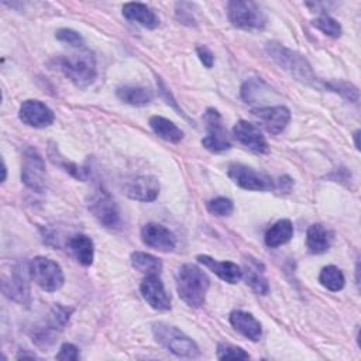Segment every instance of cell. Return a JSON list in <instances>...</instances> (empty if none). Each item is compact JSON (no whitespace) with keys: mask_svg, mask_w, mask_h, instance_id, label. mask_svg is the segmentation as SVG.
Wrapping results in <instances>:
<instances>
[{"mask_svg":"<svg viewBox=\"0 0 361 361\" xmlns=\"http://www.w3.org/2000/svg\"><path fill=\"white\" fill-rule=\"evenodd\" d=\"M72 309L65 307L62 305H55L45 323L42 326H38L35 331L32 333V341L39 347H49L55 343L56 336L65 329V326L69 323Z\"/></svg>","mask_w":361,"mask_h":361,"instance_id":"obj_8","label":"cell"},{"mask_svg":"<svg viewBox=\"0 0 361 361\" xmlns=\"http://www.w3.org/2000/svg\"><path fill=\"white\" fill-rule=\"evenodd\" d=\"M127 197L138 202H154L159 195V182L155 176L141 175L127 180L123 186Z\"/></svg>","mask_w":361,"mask_h":361,"instance_id":"obj_15","label":"cell"},{"mask_svg":"<svg viewBox=\"0 0 361 361\" xmlns=\"http://www.w3.org/2000/svg\"><path fill=\"white\" fill-rule=\"evenodd\" d=\"M1 290L6 298L18 305L28 306L31 303V292L27 276L18 267L14 268L8 276L3 278Z\"/></svg>","mask_w":361,"mask_h":361,"instance_id":"obj_16","label":"cell"},{"mask_svg":"<svg viewBox=\"0 0 361 361\" xmlns=\"http://www.w3.org/2000/svg\"><path fill=\"white\" fill-rule=\"evenodd\" d=\"M68 248L75 259L85 265L90 267L94 259V244L93 240L85 234H75L68 241Z\"/></svg>","mask_w":361,"mask_h":361,"instance_id":"obj_22","label":"cell"},{"mask_svg":"<svg viewBox=\"0 0 361 361\" xmlns=\"http://www.w3.org/2000/svg\"><path fill=\"white\" fill-rule=\"evenodd\" d=\"M293 237V226L289 219H281L274 223L265 233L264 241L269 248L286 244Z\"/></svg>","mask_w":361,"mask_h":361,"instance_id":"obj_24","label":"cell"},{"mask_svg":"<svg viewBox=\"0 0 361 361\" xmlns=\"http://www.w3.org/2000/svg\"><path fill=\"white\" fill-rule=\"evenodd\" d=\"M123 16L133 23H137L138 25L154 30L159 25V17L155 14L154 10H151L147 4L138 3V1H131L126 3L121 8Z\"/></svg>","mask_w":361,"mask_h":361,"instance_id":"obj_20","label":"cell"},{"mask_svg":"<svg viewBox=\"0 0 361 361\" xmlns=\"http://www.w3.org/2000/svg\"><path fill=\"white\" fill-rule=\"evenodd\" d=\"M55 38L63 44H68L71 47H75V48H82L83 44H85V39L83 37L72 30V28H59L56 32H55Z\"/></svg>","mask_w":361,"mask_h":361,"instance_id":"obj_35","label":"cell"},{"mask_svg":"<svg viewBox=\"0 0 361 361\" xmlns=\"http://www.w3.org/2000/svg\"><path fill=\"white\" fill-rule=\"evenodd\" d=\"M353 137H354V144H355V148H357V149H360V142H358V137H360V130L354 131Z\"/></svg>","mask_w":361,"mask_h":361,"instance_id":"obj_40","label":"cell"},{"mask_svg":"<svg viewBox=\"0 0 361 361\" xmlns=\"http://www.w3.org/2000/svg\"><path fill=\"white\" fill-rule=\"evenodd\" d=\"M267 52L281 69L288 72L296 80L313 87L320 86V80L316 78L310 63L299 52L275 41L267 44Z\"/></svg>","mask_w":361,"mask_h":361,"instance_id":"obj_1","label":"cell"},{"mask_svg":"<svg viewBox=\"0 0 361 361\" xmlns=\"http://www.w3.org/2000/svg\"><path fill=\"white\" fill-rule=\"evenodd\" d=\"M141 241L147 247L161 252H169L176 247L175 234L158 223H147L141 228Z\"/></svg>","mask_w":361,"mask_h":361,"instance_id":"obj_14","label":"cell"},{"mask_svg":"<svg viewBox=\"0 0 361 361\" xmlns=\"http://www.w3.org/2000/svg\"><path fill=\"white\" fill-rule=\"evenodd\" d=\"M269 134L282 133L290 121V111L285 106H265L252 110Z\"/></svg>","mask_w":361,"mask_h":361,"instance_id":"obj_18","label":"cell"},{"mask_svg":"<svg viewBox=\"0 0 361 361\" xmlns=\"http://www.w3.org/2000/svg\"><path fill=\"white\" fill-rule=\"evenodd\" d=\"M196 259L199 264L210 269L214 275L227 283H237L243 278V269L231 261H217L216 258L206 254L197 255Z\"/></svg>","mask_w":361,"mask_h":361,"instance_id":"obj_19","label":"cell"},{"mask_svg":"<svg viewBox=\"0 0 361 361\" xmlns=\"http://www.w3.org/2000/svg\"><path fill=\"white\" fill-rule=\"evenodd\" d=\"M89 210L94 216V219L107 228H116L121 223L120 210L116 200L107 190L102 188H97L90 195Z\"/></svg>","mask_w":361,"mask_h":361,"instance_id":"obj_10","label":"cell"},{"mask_svg":"<svg viewBox=\"0 0 361 361\" xmlns=\"http://www.w3.org/2000/svg\"><path fill=\"white\" fill-rule=\"evenodd\" d=\"M55 357L61 361H76L79 360V348L72 343H63Z\"/></svg>","mask_w":361,"mask_h":361,"instance_id":"obj_37","label":"cell"},{"mask_svg":"<svg viewBox=\"0 0 361 361\" xmlns=\"http://www.w3.org/2000/svg\"><path fill=\"white\" fill-rule=\"evenodd\" d=\"M149 127L162 140L168 142H179L183 138V131L171 120L162 116H152L149 118Z\"/></svg>","mask_w":361,"mask_h":361,"instance_id":"obj_27","label":"cell"},{"mask_svg":"<svg viewBox=\"0 0 361 361\" xmlns=\"http://www.w3.org/2000/svg\"><path fill=\"white\" fill-rule=\"evenodd\" d=\"M319 282L326 289H329L331 292H338L344 288L345 278L340 268H337L336 265H327V267L322 268V271L319 274Z\"/></svg>","mask_w":361,"mask_h":361,"instance_id":"obj_29","label":"cell"},{"mask_svg":"<svg viewBox=\"0 0 361 361\" xmlns=\"http://www.w3.org/2000/svg\"><path fill=\"white\" fill-rule=\"evenodd\" d=\"M196 54L199 61L203 63V66H206L207 69H210L214 63V54L206 47V45H200L196 48Z\"/></svg>","mask_w":361,"mask_h":361,"instance_id":"obj_38","label":"cell"},{"mask_svg":"<svg viewBox=\"0 0 361 361\" xmlns=\"http://www.w3.org/2000/svg\"><path fill=\"white\" fill-rule=\"evenodd\" d=\"M230 323L235 331L251 341H258L262 334L261 323L248 312L233 310L230 313Z\"/></svg>","mask_w":361,"mask_h":361,"instance_id":"obj_21","label":"cell"},{"mask_svg":"<svg viewBox=\"0 0 361 361\" xmlns=\"http://www.w3.org/2000/svg\"><path fill=\"white\" fill-rule=\"evenodd\" d=\"M210 281L195 264H183L176 272V290L179 298L190 307H200L206 300Z\"/></svg>","mask_w":361,"mask_h":361,"instance_id":"obj_2","label":"cell"},{"mask_svg":"<svg viewBox=\"0 0 361 361\" xmlns=\"http://www.w3.org/2000/svg\"><path fill=\"white\" fill-rule=\"evenodd\" d=\"M233 135L240 144L255 154H267L269 151V145L261 130L251 121H237L233 127Z\"/></svg>","mask_w":361,"mask_h":361,"instance_id":"obj_13","label":"cell"},{"mask_svg":"<svg viewBox=\"0 0 361 361\" xmlns=\"http://www.w3.org/2000/svg\"><path fill=\"white\" fill-rule=\"evenodd\" d=\"M7 168H6V164L3 162V179H1V182H4L6 180V176H7V171H6Z\"/></svg>","mask_w":361,"mask_h":361,"instance_id":"obj_41","label":"cell"},{"mask_svg":"<svg viewBox=\"0 0 361 361\" xmlns=\"http://www.w3.org/2000/svg\"><path fill=\"white\" fill-rule=\"evenodd\" d=\"M59 69L62 73L78 87L85 89L90 86L97 75L96 59L87 49L75 52L71 55L61 56L58 59Z\"/></svg>","mask_w":361,"mask_h":361,"instance_id":"obj_3","label":"cell"},{"mask_svg":"<svg viewBox=\"0 0 361 361\" xmlns=\"http://www.w3.org/2000/svg\"><path fill=\"white\" fill-rule=\"evenodd\" d=\"M324 87L327 90H331V92H336V93L341 94L348 102L355 103L358 100V89L353 83H350V82L331 80V82H326Z\"/></svg>","mask_w":361,"mask_h":361,"instance_id":"obj_32","label":"cell"},{"mask_svg":"<svg viewBox=\"0 0 361 361\" xmlns=\"http://www.w3.org/2000/svg\"><path fill=\"white\" fill-rule=\"evenodd\" d=\"M175 7H176V8H175L176 18H178L182 24L189 25V27H192V25L196 24V20H195V17H193V13L190 11V7H192L190 3H185V1L176 3Z\"/></svg>","mask_w":361,"mask_h":361,"instance_id":"obj_36","label":"cell"},{"mask_svg":"<svg viewBox=\"0 0 361 361\" xmlns=\"http://www.w3.org/2000/svg\"><path fill=\"white\" fill-rule=\"evenodd\" d=\"M203 121L206 124V135L202 138V145L210 152H223L231 148V141L220 113L209 107L203 114Z\"/></svg>","mask_w":361,"mask_h":361,"instance_id":"obj_9","label":"cell"},{"mask_svg":"<svg viewBox=\"0 0 361 361\" xmlns=\"http://www.w3.org/2000/svg\"><path fill=\"white\" fill-rule=\"evenodd\" d=\"M21 180L34 192H44L47 188V168L42 155L34 148L27 147L21 161Z\"/></svg>","mask_w":361,"mask_h":361,"instance_id":"obj_7","label":"cell"},{"mask_svg":"<svg viewBox=\"0 0 361 361\" xmlns=\"http://www.w3.org/2000/svg\"><path fill=\"white\" fill-rule=\"evenodd\" d=\"M17 358L20 360V358H37V355L34 354V353H31V354H28V353H20V354H17Z\"/></svg>","mask_w":361,"mask_h":361,"instance_id":"obj_39","label":"cell"},{"mask_svg":"<svg viewBox=\"0 0 361 361\" xmlns=\"http://www.w3.org/2000/svg\"><path fill=\"white\" fill-rule=\"evenodd\" d=\"M152 334L157 343H159L164 348H166L176 357L197 358L200 355L197 344L175 326L162 322L154 323Z\"/></svg>","mask_w":361,"mask_h":361,"instance_id":"obj_4","label":"cell"},{"mask_svg":"<svg viewBox=\"0 0 361 361\" xmlns=\"http://www.w3.org/2000/svg\"><path fill=\"white\" fill-rule=\"evenodd\" d=\"M30 279L45 292H55L63 285V272L59 264L47 257H34L27 265Z\"/></svg>","mask_w":361,"mask_h":361,"instance_id":"obj_5","label":"cell"},{"mask_svg":"<svg viewBox=\"0 0 361 361\" xmlns=\"http://www.w3.org/2000/svg\"><path fill=\"white\" fill-rule=\"evenodd\" d=\"M18 118L25 126L34 128H45L54 123L55 114L45 103L35 99H28L21 103L18 109Z\"/></svg>","mask_w":361,"mask_h":361,"instance_id":"obj_12","label":"cell"},{"mask_svg":"<svg viewBox=\"0 0 361 361\" xmlns=\"http://www.w3.org/2000/svg\"><path fill=\"white\" fill-rule=\"evenodd\" d=\"M144 300L155 310L171 309V298L166 293L159 275H145L140 285Z\"/></svg>","mask_w":361,"mask_h":361,"instance_id":"obj_17","label":"cell"},{"mask_svg":"<svg viewBox=\"0 0 361 361\" xmlns=\"http://www.w3.org/2000/svg\"><path fill=\"white\" fill-rule=\"evenodd\" d=\"M313 27H316L319 31H322L323 34L333 37V38H338L341 35V25L337 23V20H334L331 16L322 13L317 18H314L312 21Z\"/></svg>","mask_w":361,"mask_h":361,"instance_id":"obj_31","label":"cell"},{"mask_svg":"<svg viewBox=\"0 0 361 361\" xmlns=\"http://www.w3.org/2000/svg\"><path fill=\"white\" fill-rule=\"evenodd\" d=\"M116 94L126 104L135 106V107L147 106L152 100V92L144 86H134V85L120 86L116 90Z\"/></svg>","mask_w":361,"mask_h":361,"instance_id":"obj_26","label":"cell"},{"mask_svg":"<svg viewBox=\"0 0 361 361\" xmlns=\"http://www.w3.org/2000/svg\"><path fill=\"white\" fill-rule=\"evenodd\" d=\"M48 155H49V159H51L55 165H58V166H61L63 171L69 172L73 178H76V179H79V180H86V178H87V171L83 169V168H80V166H78L76 164L68 161L65 157H62V155L59 154L56 145H52V144L49 145V148H48Z\"/></svg>","mask_w":361,"mask_h":361,"instance_id":"obj_30","label":"cell"},{"mask_svg":"<svg viewBox=\"0 0 361 361\" xmlns=\"http://www.w3.org/2000/svg\"><path fill=\"white\" fill-rule=\"evenodd\" d=\"M228 178L240 188L245 190H274L275 180L262 172H258L243 164H231L228 166Z\"/></svg>","mask_w":361,"mask_h":361,"instance_id":"obj_11","label":"cell"},{"mask_svg":"<svg viewBox=\"0 0 361 361\" xmlns=\"http://www.w3.org/2000/svg\"><path fill=\"white\" fill-rule=\"evenodd\" d=\"M207 210L219 217H224V216H230L234 210V203L231 199L224 197V196H217L212 200L207 202Z\"/></svg>","mask_w":361,"mask_h":361,"instance_id":"obj_33","label":"cell"},{"mask_svg":"<svg viewBox=\"0 0 361 361\" xmlns=\"http://www.w3.org/2000/svg\"><path fill=\"white\" fill-rule=\"evenodd\" d=\"M133 268L145 275H159L162 271V262L158 257L142 251H134L130 257Z\"/></svg>","mask_w":361,"mask_h":361,"instance_id":"obj_28","label":"cell"},{"mask_svg":"<svg viewBox=\"0 0 361 361\" xmlns=\"http://www.w3.org/2000/svg\"><path fill=\"white\" fill-rule=\"evenodd\" d=\"M227 16L234 27L245 31H258L267 24V17L262 8L257 3L248 0L228 1Z\"/></svg>","mask_w":361,"mask_h":361,"instance_id":"obj_6","label":"cell"},{"mask_svg":"<svg viewBox=\"0 0 361 361\" xmlns=\"http://www.w3.org/2000/svg\"><path fill=\"white\" fill-rule=\"evenodd\" d=\"M261 264H258L254 258H250L243 268V278L245 283L257 293V295H267L269 290V285L267 278L264 276L262 271L259 269Z\"/></svg>","mask_w":361,"mask_h":361,"instance_id":"obj_25","label":"cell"},{"mask_svg":"<svg viewBox=\"0 0 361 361\" xmlns=\"http://www.w3.org/2000/svg\"><path fill=\"white\" fill-rule=\"evenodd\" d=\"M333 241V233L323 224H312L306 231V247L312 254L326 252Z\"/></svg>","mask_w":361,"mask_h":361,"instance_id":"obj_23","label":"cell"},{"mask_svg":"<svg viewBox=\"0 0 361 361\" xmlns=\"http://www.w3.org/2000/svg\"><path fill=\"white\" fill-rule=\"evenodd\" d=\"M217 358L219 360H248L250 354L237 345L219 344Z\"/></svg>","mask_w":361,"mask_h":361,"instance_id":"obj_34","label":"cell"}]
</instances>
